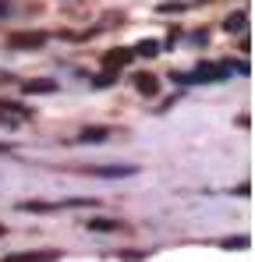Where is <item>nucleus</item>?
Here are the masks:
<instances>
[{
	"label": "nucleus",
	"mask_w": 255,
	"mask_h": 262,
	"mask_svg": "<svg viewBox=\"0 0 255 262\" xmlns=\"http://www.w3.org/2000/svg\"><path fill=\"white\" fill-rule=\"evenodd\" d=\"M245 21H248V14L238 11V14H230V18L223 21V29H227V32H245Z\"/></svg>",
	"instance_id": "nucleus-10"
},
{
	"label": "nucleus",
	"mask_w": 255,
	"mask_h": 262,
	"mask_svg": "<svg viewBox=\"0 0 255 262\" xmlns=\"http://www.w3.org/2000/svg\"><path fill=\"white\" fill-rule=\"evenodd\" d=\"M131 53H135V57H156V53H160V43H156V39H142Z\"/></svg>",
	"instance_id": "nucleus-9"
},
{
	"label": "nucleus",
	"mask_w": 255,
	"mask_h": 262,
	"mask_svg": "<svg viewBox=\"0 0 255 262\" xmlns=\"http://www.w3.org/2000/svg\"><path fill=\"white\" fill-rule=\"evenodd\" d=\"M92 174L96 177H107V181H114V177H131V174H138V167H92Z\"/></svg>",
	"instance_id": "nucleus-4"
},
{
	"label": "nucleus",
	"mask_w": 255,
	"mask_h": 262,
	"mask_svg": "<svg viewBox=\"0 0 255 262\" xmlns=\"http://www.w3.org/2000/svg\"><path fill=\"white\" fill-rule=\"evenodd\" d=\"M227 78V64H199L195 75H188V85L192 82H220Z\"/></svg>",
	"instance_id": "nucleus-2"
},
{
	"label": "nucleus",
	"mask_w": 255,
	"mask_h": 262,
	"mask_svg": "<svg viewBox=\"0 0 255 262\" xmlns=\"http://www.w3.org/2000/svg\"><path fill=\"white\" fill-rule=\"evenodd\" d=\"M223 248H248V237H223Z\"/></svg>",
	"instance_id": "nucleus-12"
},
{
	"label": "nucleus",
	"mask_w": 255,
	"mask_h": 262,
	"mask_svg": "<svg viewBox=\"0 0 255 262\" xmlns=\"http://www.w3.org/2000/svg\"><path fill=\"white\" fill-rule=\"evenodd\" d=\"M110 138V128H85L78 135V142H89V145H99V142H107Z\"/></svg>",
	"instance_id": "nucleus-7"
},
{
	"label": "nucleus",
	"mask_w": 255,
	"mask_h": 262,
	"mask_svg": "<svg viewBox=\"0 0 255 262\" xmlns=\"http://www.w3.org/2000/svg\"><path fill=\"white\" fill-rule=\"evenodd\" d=\"M4 11H7V4H4V0H0V14H4Z\"/></svg>",
	"instance_id": "nucleus-13"
},
{
	"label": "nucleus",
	"mask_w": 255,
	"mask_h": 262,
	"mask_svg": "<svg viewBox=\"0 0 255 262\" xmlns=\"http://www.w3.org/2000/svg\"><path fill=\"white\" fill-rule=\"evenodd\" d=\"M4 234H7V227H4V223H0V237H4Z\"/></svg>",
	"instance_id": "nucleus-14"
},
{
	"label": "nucleus",
	"mask_w": 255,
	"mask_h": 262,
	"mask_svg": "<svg viewBox=\"0 0 255 262\" xmlns=\"http://www.w3.org/2000/svg\"><path fill=\"white\" fill-rule=\"evenodd\" d=\"M135 89H138L142 96H156V92H160V82H156L153 75H135Z\"/></svg>",
	"instance_id": "nucleus-6"
},
{
	"label": "nucleus",
	"mask_w": 255,
	"mask_h": 262,
	"mask_svg": "<svg viewBox=\"0 0 255 262\" xmlns=\"http://www.w3.org/2000/svg\"><path fill=\"white\" fill-rule=\"evenodd\" d=\"M131 57H135V53L124 50V46H121V50H110V53L103 57V68H107V71H121V68L131 64Z\"/></svg>",
	"instance_id": "nucleus-3"
},
{
	"label": "nucleus",
	"mask_w": 255,
	"mask_h": 262,
	"mask_svg": "<svg viewBox=\"0 0 255 262\" xmlns=\"http://www.w3.org/2000/svg\"><path fill=\"white\" fill-rule=\"evenodd\" d=\"M25 92H29V96H36V92H57V82H50V78H39V82H25Z\"/></svg>",
	"instance_id": "nucleus-8"
},
{
	"label": "nucleus",
	"mask_w": 255,
	"mask_h": 262,
	"mask_svg": "<svg viewBox=\"0 0 255 262\" xmlns=\"http://www.w3.org/2000/svg\"><path fill=\"white\" fill-rule=\"evenodd\" d=\"M42 43H46L42 32H11V36H7V46H11V50H39Z\"/></svg>",
	"instance_id": "nucleus-1"
},
{
	"label": "nucleus",
	"mask_w": 255,
	"mask_h": 262,
	"mask_svg": "<svg viewBox=\"0 0 255 262\" xmlns=\"http://www.w3.org/2000/svg\"><path fill=\"white\" fill-rule=\"evenodd\" d=\"M57 252H22V255H7L4 262H53Z\"/></svg>",
	"instance_id": "nucleus-5"
},
{
	"label": "nucleus",
	"mask_w": 255,
	"mask_h": 262,
	"mask_svg": "<svg viewBox=\"0 0 255 262\" xmlns=\"http://www.w3.org/2000/svg\"><path fill=\"white\" fill-rule=\"evenodd\" d=\"M89 230H117V220H89Z\"/></svg>",
	"instance_id": "nucleus-11"
}]
</instances>
